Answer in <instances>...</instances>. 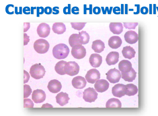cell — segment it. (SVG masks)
<instances>
[{"label":"cell","mask_w":158,"mask_h":116,"mask_svg":"<svg viewBox=\"0 0 158 116\" xmlns=\"http://www.w3.org/2000/svg\"><path fill=\"white\" fill-rule=\"evenodd\" d=\"M69 53L68 46L64 44H59L53 49L52 53L55 58L57 59H63L67 58Z\"/></svg>","instance_id":"1"},{"label":"cell","mask_w":158,"mask_h":116,"mask_svg":"<svg viewBox=\"0 0 158 116\" xmlns=\"http://www.w3.org/2000/svg\"><path fill=\"white\" fill-rule=\"evenodd\" d=\"M109 86V83L107 81L104 79L98 80L94 85V87L96 91L101 93L107 90Z\"/></svg>","instance_id":"12"},{"label":"cell","mask_w":158,"mask_h":116,"mask_svg":"<svg viewBox=\"0 0 158 116\" xmlns=\"http://www.w3.org/2000/svg\"><path fill=\"white\" fill-rule=\"evenodd\" d=\"M138 89L136 85L130 83L126 85V95L129 96H133L138 92Z\"/></svg>","instance_id":"27"},{"label":"cell","mask_w":158,"mask_h":116,"mask_svg":"<svg viewBox=\"0 0 158 116\" xmlns=\"http://www.w3.org/2000/svg\"><path fill=\"white\" fill-rule=\"evenodd\" d=\"M51 28L50 26L46 23H40L38 27L37 32L39 36L46 38L50 34Z\"/></svg>","instance_id":"11"},{"label":"cell","mask_w":158,"mask_h":116,"mask_svg":"<svg viewBox=\"0 0 158 116\" xmlns=\"http://www.w3.org/2000/svg\"><path fill=\"white\" fill-rule=\"evenodd\" d=\"M83 99L86 102H94L98 98V93L93 88L89 87L83 92Z\"/></svg>","instance_id":"6"},{"label":"cell","mask_w":158,"mask_h":116,"mask_svg":"<svg viewBox=\"0 0 158 116\" xmlns=\"http://www.w3.org/2000/svg\"><path fill=\"white\" fill-rule=\"evenodd\" d=\"M102 56L97 54H92L89 58L90 64L95 68L100 67L102 64Z\"/></svg>","instance_id":"16"},{"label":"cell","mask_w":158,"mask_h":116,"mask_svg":"<svg viewBox=\"0 0 158 116\" xmlns=\"http://www.w3.org/2000/svg\"><path fill=\"white\" fill-rule=\"evenodd\" d=\"M152 4H150L149 5V14H152Z\"/></svg>","instance_id":"52"},{"label":"cell","mask_w":158,"mask_h":116,"mask_svg":"<svg viewBox=\"0 0 158 116\" xmlns=\"http://www.w3.org/2000/svg\"><path fill=\"white\" fill-rule=\"evenodd\" d=\"M108 45L113 49H117L120 47L122 43V41L119 36H113L108 40Z\"/></svg>","instance_id":"18"},{"label":"cell","mask_w":158,"mask_h":116,"mask_svg":"<svg viewBox=\"0 0 158 116\" xmlns=\"http://www.w3.org/2000/svg\"><path fill=\"white\" fill-rule=\"evenodd\" d=\"M37 9V7H31V14H34V10Z\"/></svg>","instance_id":"54"},{"label":"cell","mask_w":158,"mask_h":116,"mask_svg":"<svg viewBox=\"0 0 158 116\" xmlns=\"http://www.w3.org/2000/svg\"><path fill=\"white\" fill-rule=\"evenodd\" d=\"M140 12L143 15H147L149 13V9L146 7H143L141 8Z\"/></svg>","instance_id":"41"},{"label":"cell","mask_w":158,"mask_h":116,"mask_svg":"<svg viewBox=\"0 0 158 116\" xmlns=\"http://www.w3.org/2000/svg\"><path fill=\"white\" fill-rule=\"evenodd\" d=\"M49 91L53 93H58L62 88V85L60 81L57 80H51L48 86Z\"/></svg>","instance_id":"15"},{"label":"cell","mask_w":158,"mask_h":116,"mask_svg":"<svg viewBox=\"0 0 158 116\" xmlns=\"http://www.w3.org/2000/svg\"><path fill=\"white\" fill-rule=\"evenodd\" d=\"M52 9L50 7H47L44 9V13L47 15H50L52 13Z\"/></svg>","instance_id":"44"},{"label":"cell","mask_w":158,"mask_h":116,"mask_svg":"<svg viewBox=\"0 0 158 116\" xmlns=\"http://www.w3.org/2000/svg\"><path fill=\"white\" fill-rule=\"evenodd\" d=\"M118 68L121 72H128L133 68L132 64L128 60H123L119 63Z\"/></svg>","instance_id":"20"},{"label":"cell","mask_w":158,"mask_h":116,"mask_svg":"<svg viewBox=\"0 0 158 116\" xmlns=\"http://www.w3.org/2000/svg\"><path fill=\"white\" fill-rule=\"evenodd\" d=\"M73 86L75 88L79 89H83L85 87L87 81L84 77L78 76L74 77L72 81Z\"/></svg>","instance_id":"14"},{"label":"cell","mask_w":158,"mask_h":116,"mask_svg":"<svg viewBox=\"0 0 158 116\" xmlns=\"http://www.w3.org/2000/svg\"><path fill=\"white\" fill-rule=\"evenodd\" d=\"M124 26L126 28L129 30L135 29L137 26L138 23H124Z\"/></svg>","instance_id":"33"},{"label":"cell","mask_w":158,"mask_h":116,"mask_svg":"<svg viewBox=\"0 0 158 116\" xmlns=\"http://www.w3.org/2000/svg\"><path fill=\"white\" fill-rule=\"evenodd\" d=\"M109 27L110 31L114 34H120L123 30V26L121 23H111Z\"/></svg>","instance_id":"24"},{"label":"cell","mask_w":158,"mask_h":116,"mask_svg":"<svg viewBox=\"0 0 158 116\" xmlns=\"http://www.w3.org/2000/svg\"><path fill=\"white\" fill-rule=\"evenodd\" d=\"M121 14H124V5H123V4H122V5H121Z\"/></svg>","instance_id":"53"},{"label":"cell","mask_w":158,"mask_h":116,"mask_svg":"<svg viewBox=\"0 0 158 116\" xmlns=\"http://www.w3.org/2000/svg\"><path fill=\"white\" fill-rule=\"evenodd\" d=\"M56 9H59V8L58 7H55L53 8V14L54 15H57L59 13V10Z\"/></svg>","instance_id":"50"},{"label":"cell","mask_w":158,"mask_h":116,"mask_svg":"<svg viewBox=\"0 0 158 116\" xmlns=\"http://www.w3.org/2000/svg\"><path fill=\"white\" fill-rule=\"evenodd\" d=\"M50 44L48 41L44 39H39L34 42V48L35 50L40 54H44L48 52Z\"/></svg>","instance_id":"3"},{"label":"cell","mask_w":158,"mask_h":116,"mask_svg":"<svg viewBox=\"0 0 158 116\" xmlns=\"http://www.w3.org/2000/svg\"><path fill=\"white\" fill-rule=\"evenodd\" d=\"M72 56L77 59H81L85 58L86 55V50L85 47L79 45L72 48L71 50Z\"/></svg>","instance_id":"7"},{"label":"cell","mask_w":158,"mask_h":116,"mask_svg":"<svg viewBox=\"0 0 158 116\" xmlns=\"http://www.w3.org/2000/svg\"><path fill=\"white\" fill-rule=\"evenodd\" d=\"M85 77L88 82L94 84L100 79V73L96 69H92L88 71Z\"/></svg>","instance_id":"8"},{"label":"cell","mask_w":158,"mask_h":116,"mask_svg":"<svg viewBox=\"0 0 158 116\" xmlns=\"http://www.w3.org/2000/svg\"><path fill=\"white\" fill-rule=\"evenodd\" d=\"M79 8L77 7H73L71 10L72 13L74 15H78L79 13Z\"/></svg>","instance_id":"43"},{"label":"cell","mask_w":158,"mask_h":116,"mask_svg":"<svg viewBox=\"0 0 158 116\" xmlns=\"http://www.w3.org/2000/svg\"><path fill=\"white\" fill-rule=\"evenodd\" d=\"M34 104L31 99H24V107L27 108H33Z\"/></svg>","instance_id":"34"},{"label":"cell","mask_w":158,"mask_h":116,"mask_svg":"<svg viewBox=\"0 0 158 116\" xmlns=\"http://www.w3.org/2000/svg\"><path fill=\"white\" fill-rule=\"evenodd\" d=\"M64 70L65 74L73 76L78 74L80 67L75 62H69L65 64Z\"/></svg>","instance_id":"4"},{"label":"cell","mask_w":158,"mask_h":116,"mask_svg":"<svg viewBox=\"0 0 158 116\" xmlns=\"http://www.w3.org/2000/svg\"><path fill=\"white\" fill-rule=\"evenodd\" d=\"M46 94L44 90L36 89L33 91L32 94V99L35 103H41L46 99Z\"/></svg>","instance_id":"9"},{"label":"cell","mask_w":158,"mask_h":116,"mask_svg":"<svg viewBox=\"0 0 158 116\" xmlns=\"http://www.w3.org/2000/svg\"><path fill=\"white\" fill-rule=\"evenodd\" d=\"M125 6H126V11H125V14H128V5H127V4H126V5H125Z\"/></svg>","instance_id":"55"},{"label":"cell","mask_w":158,"mask_h":116,"mask_svg":"<svg viewBox=\"0 0 158 116\" xmlns=\"http://www.w3.org/2000/svg\"><path fill=\"white\" fill-rule=\"evenodd\" d=\"M105 48L104 42L101 40H96L92 42V48L95 52L100 53L103 51Z\"/></svg>","instance_id":"23"},{"label":"cell","mask_w":158,"mask_h":116,"mask_svg":"<svg viewBox=\"0 0 158 116\" xmlns=\"http://www.w3.org/2000/svg\"><path fill=\"white\" fill-rule=\"evenodd\" d=\"M87 23H71L72 27L74 29L81 30L85 27Z\"/></svg>","instance_id":"31"},{"label":"cell","mask_w":158,"mask_h":116,"mask_svg":"<svg viewBox=\"0 0 158 116\" xmlns=\"http://www.w3.org/2000/svg\"><path fill=\"white\" fill-rule=\"evenodd\" d=\"M14 5H9L6 6V13L7 14H9V15H13L14 14V11L12 12V13H11L9 11V8L10 7H14Z\"/></svg>","instance_id":"42"},{"label":"cell","mask_w":158,"mask_h":116,"mask_svg":"<svg viewBox=\"0 0 158 116\" xmlns=\"http://www.w3.org/2000/svg\"><path fill=\"white\" fill-rule=\"evenodd\" d=\"M69 43L70 46L72 48L76 46L82 44L81 40H80V36L79 34H73L69 37Z\"/></svg>","instance_id":"26"},{"label":"cell","mask_w":158,"mask_h":116,"mask_svg":"<svg viewBox=\"0 0 158 116\" xmlns=\"http://www.w3.org/2000/svg\"><path fill=\"white\" fill-rule=\"evenodd\" d=\"M156 9H157V11H158V7H156Z\"/></svg>","instance_id":"57"},{"label":"cell","mask_w":158,"mask_h":116,"mask_svg":"<svg viewBox=\"0 0 158 116\" xmlns=\"http://www.w3.org/2000/svg\"><path fill=\"white\" fill-rule=\"evenodd\" d=\"M22 12V7H19V11H18V7H15V13L16 15H19V14L21 15Z\"/></svg>","instance_id":"49"},{"label":"cell","mask_w":158,"mask_h":116,"mask_svg":"<svg viewBox=\"0 0 158 116\" xmlns=\"http://www.w3.org/2000/svg\"><path fill=\"white\" fill-rule=\"evenodd\" d=\"M119 54L118 52H112L110 53L106 57V62L109 66L114 65L118 62Z\"/></svg>","instance_id":"17"},{"label":"cell","mask_w":158,"mask_h":116,"mask_svg":"<svg viewBox=\"0 0 158 116\" xmlns=\"http://www.w3.org/2000/svg\"><path fill=\"white\" fill-rule=\"evenodd\" d=\"M112 93L114 96L121 98L124 96L126 93V85L118 83L112 87Z\"/></svg>","instance_id":"10"},{"label":"cell","mask_w":158,"mask_h":116,"mask_svg":"<svg viewBox=\"0 0 158 116\" xmlns=\"http://www.w3.org/2000/svg\"><path fill=\"white\" fill-rule=\"evenodd\" d=\"M122 106V103L119 100L115 98L110 99L106 104V108H121Z\"/></svg>","instance_id":"29"},{"label":"cell","mask_w":158,"mask_h":116,"mask_svg":"<svg viewBox=\"0 0 158 116\" xmlns=\"http://www.w3.org/2000/svg\"><path fill=\"white\" fill-rule=\"evenodd\" d=\"M124 38L127 43L131 44H134L138 41V34L133 30H129L125 34Z\"/></svg>","instance_id":"13"},{"label":"cell","mask_w":158,"mask_h":116,"mask_svg":"<svg viewBox=\"0 0 158 116\" xmlns=\"http://www.w3.org/2000/svg\"><path fill=\"white\" fill-rule=\"evenodd\" d=\"M63 13L65 15L71 14V5L69 4L68 6L65 7L63 9Z\"/></svg>","instance_id":"35"},{"label":"cell","mask_w":158,"mask_h":116,"mask_svg":"<svg viewBox=\"0 0 158 116\" xmlns=\"http://www.w3.org/2000/svg\"><path fill=\"white\" fill-rule=\"evenodd\" d=\"M37 17H40V15H42L44 13V9L42 7H37Z\"/></svg>","instance_id":"36"},{"label":"cell","mask_w":158,"mask_h":116,"mask_svg":"<svg viewBox=\"0 0 158 116\" xmlns=\"http://www.w3.org/2000/svg\"><path fill=\"white\" fill-rule=\"evenodd\" d=\"M101 10L99 7H95L94 8L93 13L96 15H98L101 13Z\"/></svg>","instance_id":"45"},{"label":"cell","mask_w":158,"mask_h":116,"mask_svg":"<svg viewBox=\"0 0 158 116\" xmlns=\"http://www.w3.org/2000/svg\"><path fill=\"white\" fill-rule=\"evenodd\" d=\"M92 5H89V7L87 8V5H84V14H87V10H89V14H92Z\"/></svg>","instance_id":"37"},{"label":"cell","mask_w":158,"mask_h":116,"mask_svg":"<svg viewBox=\"0 0 158 116\" xmlns=\"http://www.w3.org/2000/svg\"><path fill=\"white\" fill-rule=\"evenodd\" d=\"M135 7H137V11L136 12H134V14H135V15H138V14L140 13V5H135Z\"/></svg>","instance_id":"51"},{"label":"cell","mask_w":158,"mask_h":116,"mask_svg":"<svg viewBox=\"0 0 158 116\" xmlns=\"http://www.w3.org/2000/svg\"><path fill=\"white\" fill-rule=\"evenodd\" d=\"M156 5L154 4L153 5V14H156Z\"/></svg>","instance_id":"56"},{"label":"cell","mask_w":158,"mask_h":116,"mask_svg":"<svg viewBox=\"0 0 158 116\" xmlns=\"http://www.w3.org/2000/svg\"><path fill=\"white\" fill-rule=\"evenodd\" d=\"M56 102L61 106L67 104L70 99L68 94L63 92L58 94L56 97Z\"/></svg>","instance_id":"19"},{"label":"cell","mask_w":158,"mask_h":116,"mask_svg":"<svg viewBox=\"0 0 158 116\" xmlns=\"http://www.w3.org/2000/svg\"><path fill=\"white\" fill-rule=\"evenodd\" d=\"M67 62L65 61L62 60L59 61L55 65V70L56 72L60 75L65 74L64 70L65 64Z\"/></svg>","instance_id":"28"},{"label":"cell","mask_w":158,"mask_h":116,"mask_svg":"<svg viewBox=\"0 0 158 116\" xmlns=\"http://www.w3.org/2000/svg\"><path fill=\"white\" fill-rule=\"evenodd\" d=\"M46 71L44 66L40 64H35L31 67L30 73L31 77L36 80L42 78L44 76Z\"/></svg>","instance_id":"2"},{"label":"cell","mask_w":158,"mask_h":116,"mask_svg":"<svg viewBox=\"0 0 158 116\" xmlns=\"http://www.w3.org/2000/svg\"><path fill=\"white\" fill-rule=\"evenodd\" d=\"M24 98L25 99L29 97L32 93V89L29 85H24Z\"/></svg>","instance_id":"32"},{"label":"cell","mask_w":158,"mask_h":116,"mask_svg":"<svg viewBox=\"0 0 158 116\" xmlns=\"http://www.w3.org/2000/svg\"><path fill=\"white\" fill-rule=\"evenodd\" d=\"M101 8L102 10V13H103V14H104V15L105 14H106V11H107L108 14H110H110H111L112 11L113 9L112 7H110V9H109V8L108 7H106L105 9H104V7H102Z\"/></svg>","instance_id":"38"},{"label":"cell","mask_w":158,"mask_h":116,"mask_svg":"<svg viewBox=\"0 0 158 116\" xmlns=\"http://www.w3.org/2000/svg\"><path fill=\"white\" fill-rule=\"evenodd\" d=\"M52 30L55 33L61 34L66 31V28L65 24L63 23H55L53 24Z\"/></svg>","instance_id":"25"},{"label":"cell","mask_w":158,"mask_h":116,"mask_svg":"<svg viewBox=\"0 0 158 116\" xmlns=\"http://www.w3.org/2000/svg\"><path fill=\"white\" fill-rule=\"evenodd\" d=\"M31 10L29 7H26L23 8V13L26 15H29L31 14Z\"/></svg>","instance_id":"46"},{"label":"cell","mask_w":158,"mask_h":116,"mask_svg":"<svg viewBox=\"0 0 158 116\" xmlns=\"http://www.w3.org/2000/svg\"><path fill=\"white\" fill-rule=\"evenodd\" d=\"M123 56L126 58L131 60L135 58L136 52L134 49L130 46L124 47L122 51Z\"/></svg>","instance_id":"21"},{"label":"cell","mask_w":158,"mask_h":116,"mask_svg":"<svg viewBox=\"0 0 158 116\" xmlns=\"http://www.w3.org/2000/svg\"><path fill=\"white\" fill-rule=\"evenodd\" d=\"M106 79L111 83H115L119 82L122 74L119 70L116 68L110 69L106 73Z\"/></svg>","instance_id":"5"},{"label":"cell","mask_w":158,"mask_h":116,"mask_svg":"<svg viewBox=\"0 0 158 116\" xmlns=\"http://www.w3.org/2000/svg\"><path fill=\"white\" fill-rule=\"evenodd\" d=\"M24 83H26L28 82L30 78V76L28 72L25 70H24Z\"/></svg>","instance_id":"39"},{"label":"cell","mask_w":158,"mask_h":116,"mask_svg":"<svg viewBox=\"0 0 158 116\" xmlns=\"http://www.w3.org/2000/svg\"><path fill=\"white\" fill-rule=\"evenodd\" d=\"M136 74L137 73L133 68L128 72H121L122 78L125 81L128 82H132L135 80Z\"/></svg>","instance_id":"22"},{"label":"cell","mask_w":158,"mask_h":116,"mask_svg":"<svg viewBox=\"0 0 158 116\" xmlns=\"http://www.w3.org/2000/svg\"><path fill=\"white\" fill-rule=\"evenodd\" d=\"M79 34L82 44L85 45L89 43L90 36L87 32L83 30L81 32H79Z\"/></svg>","instance_id":"30"},{"label":"cell","mask_w":158,"mask_h":116,"mask_svg":"<svg viewBox=\"0 0 158 116\" xmlns=\"http://www.w3.org/2000/svg\"><path fill=\"white\" fill-rule=\"evenodd\" d=\"M120 8L118 7H116L114 8L113 13L116 15H119L120 13Z\"/></svg>","instance_id":"48"},{"label":"cell","mask_w":158,"mask_h":116,"mask_svg":"<svg viewBox=\"0 0 158 116\" xmlns=\"http://www.w3.org/2000/svg\"><path fill=\"white\" fill-rule=\"evenodd\" d=\"M24 46H26L28 43V42H29L30 37L28 36L26 33L24 34Z\"/></svg>","instance_id":"40"},{"label":"cell","mask_w":158,"mask_h":116,"mask_svg":"<svg viewBox=\"0 0 158 116\" xmlns=\"http://www.w3.org/2000/svg\"><path fill=\"white\" fill-rule=\"evenodd\" d=\"M24 32H25L30 29V23H24Z\"/></svg>","instance_id":"47"}]
</instances>
